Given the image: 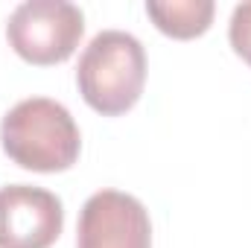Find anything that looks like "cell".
<instances>
[{"instance_id":"3957f363","label":"cell","mask_w":251,"mask_h":248,"mask_svg":"<svg viewBox=\"0 0 251 248\" xmlns=\"http://www.w3.org/2000/svg\"><path fill=\"white\" fill-rule=\"evenodd\" d=\"M85 35V15L67 0H26L6 24L9 47L29 64L50 67L67 62Z\"/></svg>"},{"instance_id":"8992f818","label":"cell","mask_w":251,"mask_h":248,"mask_svg":"<svg viewBox=\"0 0 251 248\" xmlns=\"http://www.w3.org/2000/svg\"><path fill=\"white\" fill-rule=\"evenodd\" d=\"M146 15L164 35L190 41L210 29L216 3L213 0H146Z\"/></svg>"},{"instance_id":"52a82bcc","label":"cell","mask_w":251,"mask_h":248,"mask_svg":"<svg viewBox=\"0 0 251 248\" xmlns=\"http://www.w3.org/2000/svg\"><path fill=\"white\" fill-rule=\"evenodd\" d=\"M228 41H231L234 53L251 67V0L249 3H240V6L231 12Z\"/></svg>"},{"instance_id":"7a4b0ae2","label":"cell","mask_w":251,"mask_h":248,"mask_svg":"<svg viewBox=\"0 0 251 248\" xmlns=\"http://www.w3.org/2000/svg\"><path fill=\"white\" fill-rule=\"evenodd\" d=\"M82 99L102 117L131 111L146 85V50L123 29H102L82 50L76 67Z\"/></svg>"},{"instance_id":"277c9868","label":"cell","mask_w":251,"mask_h":248,"mask_svg":"<svg viewBox=\"0 0 251 248\" xmlns=\"http://www.w3.org/2000/svg\"><path fill=\"white\" fill-rule=\"evenodd\" d=\"M76 248H152L149 210L120 190L94 193L79 213Z\"/></svg>"},{"instance_id":"5b68a950","label":"cell","mask_w":251,"mask_h":248,"mask_svg":"<svg viewBox=\"0 0 251 248\" xmlns=\"http://www.w3.org/2000/svg\"><path fill=\"white\" fill-rule=\"evenodd\" d=\"M64 228L62 198L44 187H0V248H50Z\"/></svg>"},{"instance_id":"6da1fadb","label":"cell","mask_w":251,"mask_h":248,"mask_svg":"<svg viewBox=\"0 0 251 248\" xmlns=\"http://www.w3.org/2000/svg\"><path fill=\"white\" fill-rule=\"evenodd\" d=\"M0 146L29 173H64L79 161L82 134L73 114L50 97H29L12 105L0 123Z\"/></svg>"}]
</instances>
